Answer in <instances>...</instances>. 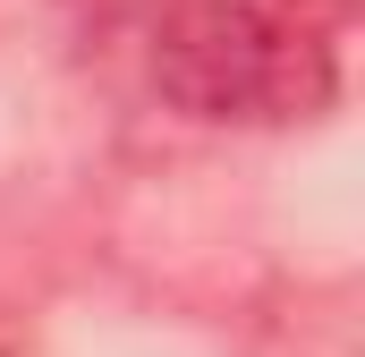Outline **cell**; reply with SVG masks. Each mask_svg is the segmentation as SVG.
<instances>
[{
	"label": "cell",
	"instance_id": "cell-1",
	"mask_svg": "<svg viewBox=\"0 0 365 357\" xmlns=\"http://www.w3.org/2000/svg\"><path fill=\"white\" fill-rule=\"evenodd\" d=\"M153 86L204 128H297L340 94L323 26L272 0H170L153 17Z\"/></svg>",
	"mask_w": 365,
	"mask_h": 357
},
{
	"label": "cell",
	"instance_id": "cell-2",
	"mask_svg": "<svg viewBox=\"0 0 365 357\" xmlns=\"http://www.w3.org/2000/svg\"><path fill=\"white\" fill-rule=\"evenodd\" d=\"M272 9H289V17H306V26H314V17H340L349 0H272Z\"/></svg>",
	"mask_w": 365,
	"mask_h": 357
}]
</instances>
